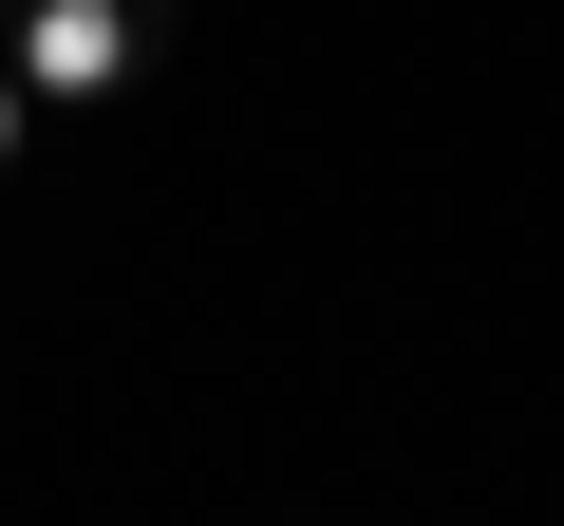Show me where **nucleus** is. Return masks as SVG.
<instances>
[{
    "mask_svg": "<svg viewBox=\"0 0 564 526\" xmlns=\"http://www.w3.org/2000/svg\"><path fill=\"white\" fill-rule=\"evenodd\" d=\"M151 39H170V0H0V57L39 76V113H95Z\"/></svg>",
    "mask_w": 564,
    "mask_h": 526,
    "instance_id": "nucleus-1",
    "label": "nucleus"
},
{
    "mask_svg": "<svg viewBox=\"0 0 564 526\" xmlns=\"http://www.w3.org/2000/svg\"><path fill=\"white\" fill-rule=\"evenodd\" d=\"M20 151H39V76L0 57V169H20Z\"/></svg>",
    "mask_w": 564,
    "mask_h": 526,
    "instance_id": "nucleus-2",
    "label": "nucleus"
}]
</instances>
